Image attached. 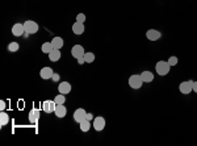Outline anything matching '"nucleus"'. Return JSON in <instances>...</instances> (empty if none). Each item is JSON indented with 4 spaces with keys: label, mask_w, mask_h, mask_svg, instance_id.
I'll use <instances>...</instances> for the list:
<instances>
[{
    "label": "nucleus",
    "mask_w": 197,
    "mask_h": 146,
    "mask_svg": "<svg viewBox=\"0 0 197 146\" xmlns=\"http://www.w3.org/2000/svg\"><path fill=\"white\" fill-rule=\"evenodd\" d=\"M170 69H171V66L168 62H166V61H159L156 63L155 66V70H156V73L160 75V77H164V75H167L170 73Z\"/></svg>",
    "instance_id": "nucleus-1"
},
{
    "label": "nucleus",
    "mask_w": 197,
    "mask_h": 146,
    "mask_svg": "<svg viewBox=\"0 0 197 146\" xmlns=\"http://www.w3.org/2000/svg\"><path fill=\"white\" fill-rule=\"evenodd\" d=\"M143 84V80L141 78V75H131L129 78V86L131 88H134V90H138V88H141Z\"/></svg>",
    "instance_id": "nucleus-2"
},
{
    "label": "nucleus",
    "mask_w": 197,
    "mask_h": 146,
    "mask_svg": "<svg viewBox=\"0 0 197 146\" xmlns=\"http://www.w3.org/2000/svg\"><path fill=\"white\" fill-rule=\"evenodd\" d=\"M24 28H25V32L29 33V34H34L38 32V24L36 21H32V20H28L24 23Z\"/></svg>",
    "instance_id": "nucleus-3"
},
{
    "label": "nucleus",
    "mask_w": 197,
    "mask_h": 146,
    "mask_svg": "<svg viewBox=\"0 0 197 146\" xmlns=\"http://www.w3.org/2000/svg\"><path fill=\"white\" fill-rule=\"evenodd\" d=\"M181 94L184 95H188L193 91V80H187V82H183L180 83V87H179Z\"/></svg>",
    "instance_id": "nucleus-4"
},
{
    "label": "nucleus",
    "mask_w": 197,
    "mask_h": 146,
    "mask_svg": "<svg viewBox=\"0 0 197 146\" xmlns=\"http://www.w3.org/2000/svg\"><path fill=\"white\" fill-rule=\"evenodd\" d=\"M86 117H87V112H86L84 108H78L75 112H74V120L79 124H80L83 120H86Z\"/></svg>",
    "instance_id": "nucleus-5"
},
{
    "label": "nucleus",
    "mask_w": 197,
    "mask_h": 146,
    "mask_svg": "<svg viewBox=\"0 0 197 146\" xmlns=\"http://www.w3.org/2000/svg\"><path fill=\"white\" fill-rule=\"evenodd\" d=\"M55 107H57V104L54 100H45L42 103V109L45 110L46 113H53L55 110Z\"/></svg>",
    "instance_id": "nucleus-6"
},
{
    "label": "nucleus",
    "mask_w": 197,
    "mask_h": 146,
    "mask_svg": "<svg viewBox=\"0 0 197 146\" xmlns=\"http://www.w3.org/2000/svg\"><path fill=\"white\" fill-rule=\"evenodd\" d=\"M93 128H95V130H97V132H101L104 128H105V118L101 117V116H99V117H95L93 118Z\"/></svg>",
    "instance_id": "nucleus-7"
},
{
    "label": "nucleus",
    "mask_w": 197,
    "mask_h": 146,
    "mask_svg": "<svg viewBox=\"0 0 197 146\" xmlns=\"http://www.w3.org/2000/svg\"><path fill=\"white\" fill-rule=\"evenodd\" d=\"M71 54L74 58H80V57H84L86 51H84V47H83L82 45H74L72 46V50H71Z\"/></svg>",
    "instance_id": "nucleus-8"
},
{
    "label": "nucleus",
    "mask_w": 197,
    "mask_h": 146,
    "mask_svg": "<svg viewBox=\"0 0 197 146\" xmlns=\"http://www.w3.org/2000/svg\"><path fill=\"white\" fill-rule=\"evenodd\" d=\"M25 33V28H24V24H20L17 23L12 26V34L16 37H20V36H24Z\"/></svg>",
    "instance_id": "nucleus-9"
},
{
    "label": "nucleus",
    "mask_w": 197,
    "mask_h": 146,
    "mask_svg": "<svg viewBox=\"0 0 197 146\" xmlns=\"http://www.w3.org/2000/svg\"><path fill=\"white\" fill-rule=\"evenodd\" d=\"M58 91H59V94L67 95L71 92V84H70L68 82H60L58 86Z\"/></svg>",
    "instance_id": "nucleus-10"
},
{
    "label": "nucleus",
    "mask_w": 197,
    "mask_h": 146,
    "mask_svg": "<svg viewBox=\"0 0 197 146\" xmlns=\"http://www.w3.org/2000/svg\"><path fill=\"white\" fill-rule=\"evenodd\" d=\"M160 36H162L160 32L156 29H150L146 32V37H147V39H150V41H156V39L160 38Z\"/></svg>",
    "instance_id": "nucleus-11"
},
{
    "label": "nucleus",
    "mask_w": 197,
    "mask_h": 146,
    "mask_svg": "<svg viewBox=\"0 0 197 146\" xmlns=\"http://www.w3.org/2000/svg\"><path fill=\"white\" fill-rule=\"evenodd\" d=\"M39 116H41V110L37 109V108H33L29 112V121L33 122V124H36L39 120Z\"/></svg>",
    "instance_id": "nucleus-12"
},
{
    "label": "nucleus",
    "mask_w": 197,
    "mask_h": 146,
    "mask_svg": "<svg viewBox=\"0 0 197 146\" xmlns=\"http://www.w3.org/2000/svg\"><path fill=\"white\" fill-rule=\"evenodd\" d=\"M84 30H86V28H84V23H79V21L74 23V25H72V32L75 33V34L80 36V34L84 33Z\"/></svg>",
    "instance_id": "nucleus-13"
},
{
    "label": "nucleus",
    "mask_w": 197,
    "mask_h": 146,
    "mask_svg": "<svg viewBox=\"0 0 197 146\" xmlns=\"http://www.w3.org/2000/svg\"><path fill=\"white\" fill-rule=\"evenodd\" d=\"M39 75H41L42 79H50V78H53V75H54V71H53L51 67H42Z\"/></svg>",
    "instance_id": "nucleus-14"
},
{
    "label": "nucleus",
    "mask_w": 197,
    "mask_h": 146,
    "mask_svg": "<svg viewBox=\"0 0 197 146\" xmlns=\"http://www.w3.org/2000/svg\"><path fill=\"white\" fill-rule=\"evenodd\" d=\"M55 116L59 117V118H63L66 116V113H67V109H66V107L62 104V105H57L55 107V110H54Z\"/></svg>",
    "instance_id": "nucleus-15"
},
{
    "label": "nucleus",
    "mask_w": 197,
    "mask_h": 146,
    "mask_svg": "<svg viewBox=\"0 0 197 146\" xmlns=\"http://www.w3.org/2000/svg\"><path fill=\"white\" fill-rule=\"evenodd\" d=\"M141 78H142L143 83H150V82L154 80V74H152L151 71H143L141 74Z\"/></svg>",
    "instance_id": "nucleus-16"
},
{
    "label": "nucleus",
    "mask_w": 197,
    "mask_h": 146,
    "mask_svg": "<svg viewBox=\"0 0 197 146\" xmlns=\"http://www.w3.org/2000/svg\"><path fill=\"white\" fill-rule=\"evenodd\" d=\"M49 55V59L51 61V62H57V61H59L60 59V50L59 49H54L50 54H47Z\"/></svg>",
    "instance_id": "nucleus-17"
},
{
    "label": "nucleus",
    "mask_w": 197,
    "mask_h": 146,
    "mask_svg": "<svg viewBox=\"0 0 197 146\" xmlns=\"http://www.w3.org/2000/svg\"><path fill=\"white\" fill-rule=\"evenodd\" d=\"M51 43H53V46H54V49H62V46H63V38L62 37H54L51 39Z\"/></svg>",
    "instance_id": "nucleus-18"
},
{
    "label": "nucleus",
    "mask_w": 197,
    "mask_h": 146,
    "mask_svg": "<svg viewBox=\"0 0 197 146\" xmlns=\"http://www.w3.org/2000/svg\"><path fill=\"white\" fill-rule=\"evenodd\" d=\"M42 51L43 53H45V54H50V53L53 51V50H54V46H53V43L51 42H45V43H43V45H42Z\"/></svg>",
    "instance_id": "nucleus-19"
},
{
    "label": "nucleus",
    "mask_w": 197,
    "mask_h": 146,
    "mask_svg": "<svg viewBox=\"0 0 197 146\" xmlns=\"http://www.w3.org/2000/svg\"><path fill=\"white\" fill-rule=\"evenodd\" d=\"M91 129V121L89 120H83L82 122H80V130L82 132H88Z\"/></svg>",
    "instance_id": "nucleus-20"
},
{
    "label": "nucleus",
    "mask_w": 197,
    "mask_h": 146,
    "mask_svg": "<svg viewBox=\"0 0 197 146\" xmlns=\"http://www.w3.org/2000/svg\"><path fill=\"white\" fill-rule=\"evenodd\" d=\"M8 122H9V116H8L5 112H2L0 113V125L4 126V125H7Z\"/></svg>",
    "instance_id": "nucleus-21"
},
{
    "label": "nucleus",
    "mask_w": 197,
    "mask_h": 146,
    "mask_svg": "<svg viewBox=\"0 0 197 146\" xmlns=\"http://www.w3.org/2000/svg\"><path fill=\"white\" fill-rule=\"evenodd\" d=\"M54 101H55V104H57V105H62V104H64V103H66V96H64L63 94L57 95V96H55V99H54Z\"/></svg>",
    "instance_id": "nucleus-22"
},
{
    "label": "nucleus",
    "mask_w": 197,
    "mask_h": 146,
    "mask_svg": "<svg viewBox=\"0 0 197 146\" xmlns=\"http://www.w3.org/2000/svg\"><path fill=\"white\" fill-rule=\"evenodd\" d=\"M19 49H20L19 42H9V43H8V50H9L11 53L19 51Z\"/></svg>",
    "instance_id": "nucleus-23"
},
{
    "label": "nucleus",
    "mask_w": 197,
    "mask_h": 146,
    "mask_svg": "<svg viewBox=\"0 0 197 146\" xmlns=\"http://www.w3.org/2000/svg\"><path fill=\"white\" fill-rule=\"evenodd\" d=\"M84 59H86V63H92L95 61V54L92 51H88L84 54Z\"/></svg>",
    "instance_id": "nucleus-24"
},
{
    "label": "nucleus",
    "mask_w": 197,
    "mask_h": 146,
    "mask_svg": "<svg viewBox=\"0 0 197 146\" xmlns=\"http://www.w3.org/2000/svg\"><path fill=\"white\" fill-rule=\"evenodd\" d=\"M167 62L170 63V66H176L177 62H179V59L176 58V57H170V59H168Z\"/></svg>",
    "instance_id": "nucleus-25"
},
{
    "label": "nucleus",
    "mask_w": 197,
    "mask_h": 146,
    "mask_svg": "<svg viewBox=\"0 0 197 146\" xmlns=\"http://www.w3.org/2000/svg\"><path fill=\"white\" fill-rule=\"evenodd\" d=\"M76 21H79V23H84L86 21V15L84 13H79V15L76 16Z\"/></svg>",
    "instance_id": "nucleus-26"
},
{
    "label": "nucleus",
    "mask_w": 197,
    "mask_h": 146,
    "mask_svg": "<svg viewBox=\"0 0 197 146\" xmlns=\"http://www.w3.org/2000/svg\"><path fill=\"white\" fill-rule=\"evenodd\" d=\"M78 63H79V65H84V63H86L84 57H80V58H78Z\"/></svg>",
    "instance_id": "nucleus-27"
},
{
    "label": "nucleus",
    "mask_w": 197,
    "mask_h": 146,
    "mask_svg": "<svg viewBox=\"0 0 197 146\" xmlns=\"http://www.w3.org/2000/svg\"><path fill=\"white\" fill-rule=\"evenodd\" d=\"M5 107H7V105H5V101L2 100V101H0V109L4 110V109H5Z\"/></svg>",
    "instance_id": "nucleus-28"
},
{
    "label": "nucleus",
    "mask_w": 197,
    "mask_h": 146,
    "mask_svg": "<svg viewBox=\"0 0 197 146\" xmlns=\"http://www.w3.org/2000/svg\"><path fill=\"white\" fill-rule=\"evenodd\" d=\"M51 79H53L54 82H58V80H59V74H55V73H54V75H53Z\"/></svg>",
    "instance_id": "nucleus-29"
},
{
    "label": "nucleus",
    "mask_w": 197,
    "mask_h": 146,
    "mask_svg": "<svg viewBox=\"0 0 197 146\" xmlns=\"http://www.w3.org/2000/svg\"><path fill=\"white\" fill-rule=\"evenodd\" d=\"M86 118H87V120H89V121H91V120H93L95 117H93V114H92V113H87V117H86Z\"/></svg>",
    "instance_id": "nucleus-30"
},
{
    "label": "nucleus",
    "mask_w": 197,
    "mask_h": 146,
    "mask_svg": "<svg viewBox=\"0 0 197 146\" xmlns=\"http://www.w3.org/2000/svg\"><path fill=\"white\" fill-rule=\"evenodd\" d=\"M193 91L197 94V82H193Z\"/></svg>",
    "instance_id": "nucleus-31"
}]
</instances>
